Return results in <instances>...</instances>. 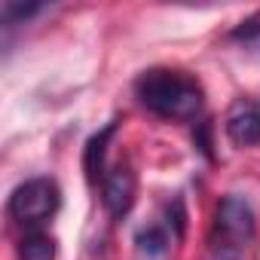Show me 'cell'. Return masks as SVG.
<instances>
[{
    "mask_svg": "<svg viewBox=\"0 0 260 260\" xmlns=\"http://www.w3.org/2000/svg\"><path fill=\"white\" fill-rule=\"evenodd\" d=\"M135 95L150 113H156L159 119H175V122L196 119L205 104V92L199 80L172 68L144 71L135 80Z\"/></svg>",
    "mask_w": 260,
    "mask_h": 260,
    "instance_id": "cell-1",
    "label": "cell"
},
{
    "mask_svg": "<svg viewBox=\"0 0 260 260\" xmlns=\"http://www.w3.org/2000/svg\"><path fill=\"white\" fill-rule=\"evenodd\" d=\"M254 208L245 196L226 193L214 208V223L208 236V251L214 260H242L245 248L254 239Z\"/></svg>",
    "mask_w": 260,
    "mask_h": 260,
    "instance_id": "cell-2",
    "label": "cell"
},
{
    "mask_svg": "<svg viewBox=\"0 0 260 260\" xmlns=\"http://www.w3.org/2000/svg\"><path fill=\"white\" fill-rule=\"evenodd\" d=\"M61 205V190L52 178H31L10 193L7 211L25 230H40Z\"/></svg>",
    "mask_w": 260,
    "mask_h": 260,
    "instance_id": "cell-3",
    "label": "cell"
},
{
    "mask_svg": "<svg viewBox=\"0 0 260 260\" xmlns=\"http://www.w3.org/2000/svg\"><path fill=\"white\" fill-rule=\"evenodd\" d=\"M223 132L236 147L260 144V98H236L226 110Z\"/></svg>",
    "mask_w": 260,
    "mask_h": 260,
    "instance_id": "cell-4",
    "label": "cell"
},
{
    "mask_svg": "<svg viewBox=\"0 0 260 260\" xmlns=\"http://www.w3.org/2000/svg\"><path fill=\"white\" fill-rule=\"evenodd\" d=\"M135 193H138V181L128 166H113L101 181V205L107 208V214L113 220H119L132 211Z\"/></svg>",
    "mask_w": 260,
    "mask_h": 260,
    "instance_id": "cell-5",
    "label": "cell"
},
{
    "mask_svg": "<svg viewBox=\"0 0 260 260\" xmlns=\"http://www.w3.org/2000/svg\"><path fill=\"white\" fill-rule=\"evenodd\" d=\"M116 135V119H110L101 132H95L89 141H86V150H83V169H86V178H89V184H98V181H104V156H107V144H110V138Z\"/></svg>",
    "mask_w": 260,
    "mask_h": 260,
    "instance_id": "cell-6",
    "label": "cell"
},
{
    "mask_svg": "<svg viewBox=\"0 0 260 260\" xmlns=\"http://www.w3.org/2000/svg\"><path fill=\"white\" fill-rule=\"evenodd\" d=\"M169 245H172V236L159 223H147L135 233V248L144 260H162L169 254Z\"/></svg>",
    "mask_w": 260,
    "mask_h": 260,
    "instance_id": "cell-7",
    "label": "cell"
},
{
    "mask_svg": "<svg viewBox=\"0 0 260 260\" xmlns=\"http://www.w3.org/2000/svg\"><path fill=\"white\" fill-rule=\"evenodd\" d=\"M58 242L43 230H28L19 242V260H55Z\"/></svg>",
    "mask_w": 260,
    "mask_h": 260,
    "instance_id": "cell-8",
    "label": "cell"
},
{
    "mask_svg": "<svg viewBox=\"0 0 260 260\" xmlns=\"http://www.w3.org/2000/svg\"><path fill=\"white\" fill-rule=\"evenodd\" d=\"M230 40L239 43L242 49H251V52H260V13L242 19L233 31H230Z\"/></svg>",
    "mask_w": 260,
    "mask_h": 260,
    "instance_id": "cell-9",
    "label": "cell"
},
{
    "mask_svg": "<svg viewBox=\"0 0 260 260\" xmlns=\"http://www.w3.org/2000/svg\"><path fill=\"white\" fill-rule=\"evenodd\" d=\"M46 7L43 4H16V0H7L4 7H0V16H4V25L13 28V25H25L28 19L40 16Z\"/></svg>",
    "mask_w": 260,
    "mask_h": 260,
    "instance_id": "cell-10",
    "label": "cell"
}]
</instances>
